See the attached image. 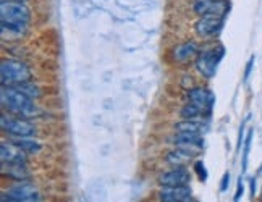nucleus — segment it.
<instances>
[{
    "instance_id": "obj_1",
    "label": "nucleus",
    "mask_w": 262,
    "mask_h": 202,
    "mask_svg": "<svg viewBox=\"0 0 262 202\" xmlns=\"http://www.w3.org/2000/svg\"><path fill=\"white\" fill-rule=\"evenodd\" d=\"M0 102H2V107L5 110H8V114L16 115L19 118H33L41 114V110L33 102V99L13 86H2Z\"/></svg>"
},
{
    "instance_id": "obj_2",
    "label": "nucleus",
    "mask_w": 262,
    "mask_h": 202,
    "mask_svg": "<svg viewBox=\"0 0 262 202\" xmlns=\"http://www.w3.org/2000/svg\"><path fill=\"white\" fill-rule=\"evenodd\" d=\"M31 21V12L23 4L13 2H2L0 5V25H2V33L10 31L13 34H21Z\"/></svg>"
},
{
    "instance_id": "obj_3",
    "label": "nucleus",
    "mask_w": 262,
    "mask_h": 202,
    "mask_svg": "<svg viewBox=\"0 0 262 202\" xmlns=\"http://www.w3.org/2000/svg\"><path fill=\"white\" fill-rule=\"evenodd\" d=\"M31 79V70L19 60H4L0 65V81L2 86H16Z\"/></svg>"
},
{
    "instance_id": "obj_4",
    "label": "nucleus",
    "mask_w": 262,
    "mask_h": 202,
    "mask_svg": "<svg viewBox=\"0 0 262 202\" xmlns=\"http://www.w3.org/2000/svg\"><path fill=\"white\" fill-rule=\"evenodd\" d=\"M224 55H225V49L222 46L201 52L196 58L198 72L204 78H214V75L217 72V66L220 63V60L224 58Z\"/></svg>"
},
{
    "instance_id": "obj_5",
    "label": "nucleus",
    "mask_w": 262,
    "mask_h": 202,
    "mask_svg": "<svg viewBox=\"0 0 262 202\" xmlns=\"http://www.w3.org/2000/svg\"><path fill=\"white\" fill-rule=\"evenodd\" d=\"M41 194L33 183H18L2 193L0 202H39Z\"/></svg>"
},
{
    "instance_id": "obj_6",
    "label": "nucleus",
    "mask_w": 262,
    "mask_h": 202,
    "mask_svg": "<svg viewBox=\"0 0 262 202\" xmlns=\"http://www.w3.org/2000/svg\"><path fill=\"white\" fill-rule=\"evenodd\" d=\"M0 126L5 131V133L12 134L15 138H29L34 134V125L29 123L26 118H15V117H8L2 115L0 117Z\"/></svg>"
},
{
    "instance_id": "obj_7",
    "label": "nucleus",
    "mask_w": 262,
    "mask_h": 202,
    "mask_svg": "<svg viewBox=\"0 0 262 202\" xmlns=\"http://www.w3.org/2000/svg\"><path fill=\"white\" fill-rule=\"evenodd\" d=\"M224 18H225V15H204V16H201L194 25L196 33L203 37H209V36L217 34L222 29V26H224Z\"/></svg>"
},
{
    "instance_id": "obj_8",
    "label": "nucleus",
    "mask_w": 262,
    "mask_h": 202,
    "mask_svg": "<svg viewBox=\"0 0 262 202\" xmlns=\"http://www.w3.org/2000/svg\"><path fill=\"white\" fill-rule=\"evenodd\" d=\"M175 146L180 149L188 150V152H198V150L203 149L204 146V139L201 136V133H189V131H177V134L173 138Z\"/></svg>"
},
{
    "instance_id": "obj_9",
    "label": "nucleus",
    "mask_w": 262,
    "mask_h": 202,
    "mask_svg": "<svg viewBox=\"0 0 262 202\" xmlns=\"http://www.w3.org/2000/svg\"><path fill=\"white\" fill-rule=\"evenodd\" d=\"M0 159L2 164H18V165H26V152L19 149L15 143H7L4 141L0 144Z\"/></svg>"
},
{
    "instance_id": "obj_10",
    "label": "nucleus",
    "mask_w": 262,
    "mask_h": 202,
    "mask_svg": "<svg viewBox=\"0 0 262 202\" xmlns=\"http://www.w3.org/2000/svg\"><path fill=\"white\" fill-rule=\"evenodd\" d=\"M188 97L193 104H196L198 107H201L204 110V112L209 115L212 112V107L215 104V97L214 94L210 93L209 89H204V87H193L188 91Z\"/></svg>"
},
{
    "instance_id": "obj_11",
    "label": "nucleus",
    "mask_w": 262,
    "mask_h": 202,
    "mask_svg": "<svg viewBox=\"0 0 262 202\" xmlns=\"http://www.w3.org/2000/svg\"><path fill=\"white\" fill-rule=\"evenodd\" d=\"M189 181H191V175L185 168H173L170 171H165L164 175H160L159 178V183L162 186L167 188H172V186H189Z\"/></svg>"
},
{
    "instance_id": "obj_12",
    "label": "nucleus",
    "mask_w": 262,
    "mask_h": 202,
    "mask_svg": "<svg viewBox=\"0 0 262 202\" xmlns=\"http://www.w3.org/2000/svg\"><path fill=\"white\" fill-rule=\"evenodd\" d=\"M193 10L199 15H225L228 5L222 0H194Z\"/></svg>"
},
{
    "instance_id": "obj_13",
    "label": "nucleus",
    "mask_w": 262,
    "mask_h": 202,
    "mask_svg": "<svg viewBox=\"0 0 262 202\" xmlns=\"http://www.w3.org/2000/svg\"><path fill=\"white\" fill-rule=\"evenodd\" d=\"M159 199L162 202H188L191 199L189 186H172L159 191Z\"/></svg>"
},
{
    "instance_id": "obj_14",
    "label": "nucleus",
    "mask_w": 262,
    "mask_h": 202,
    "mask_svg": "<svg viewBox=\"0 0 262 202\" xmlns=\"http://www.w3.org/2000/svg\"><path fill=\"white\" fill-rule=\"evenodd\" d=\"M198 54V46L194 42H185L175 47L173 57L177 62H186V60L193 58Z\"/></svg>"
},
{
    "instance_id": "obj_15",
    "label": "nucleus",
    "mask_w": 262,
    "mask_h": 202,
    "mask_svg": "<svg viewBox=\"0 0 262 202\" xmlns=\"http://www.w3.org/2000/svg\"><path fill=\"white\" fill-rule=\"evenodd\" d=\"M2 173L18 181H23L25 178H28V171L25 165H18V164H2Z\"/></svg>"
},
{
    "instance_id": "obj_16",
    "label": "nucleus",
    "mask_w": 262,
    "mask_h": 202,
    "mask_svg": "<svg viewBox=\"0 0 262 202\" xmlns=\"http://www.w3.org/2000/svg\"><path fill=\"white\" fill-rule=\"evenodd\" d=\"M191 157H193V154L188 152V150H183V149L178 147L177 150H173V152H170L167 155V160L170 162V164L177 165V167H183V165H186L188 162L191 160Z\"/></svg>"
},
{
    "instance_id": "obj_17",
    "label": "nucleus",
    "mask_w": 262,
    "mask_h": 202,
    "mask_svg": "<svg viewBox=\"0 0 262 202\" xmlns=\"http://www.w3.org/2000/svg\"><path fill=\"white\" fill-rule=\"evenodd\" d=\"M13 143L21 149V150H25L26 154H36V152H39L42 147H41V144L37 143V141H34V139H28V138H16Z\"/></svg>"
},
{
    "instance_id": "obj_18",
    "label": "nucleus",
    "mask_w": 262,
    "mask_h": 202,
    "mask_svg": "<svg viewBox=\"0 0 262 202\" xmlns=\"http://www.w3.org/2000/svg\"><path fill=\"white\" fill-rule=\"evenodd\" d=\"M175 129L177 131H189V133H201V131L204 129V125L198 123L194 120H183L175 125Z\"/></svg>"
},
{
    "instance_id": "obj_19",
    "label": "nucleus",
    "mask_w": 262,
    "mask_h": 202,
    "mask_svg": "<svg viewBox=\"0 0 262 202\" xmlns=\"http://www.w3.org/2000/svg\"><path fill=\"white\" fill-rule=\"evenodd\" d=\"M206 112L201 107H198L196 104H186L183 108H181V112H180V115L183 117L185 120H194V118H198V117H201V115H204ZM207 115V114H206Z\"/></svg>"
},
{
    "instance_id": "obj_20",
    "label": "nucleus",
    "mask_w": 262,
    "mask_h": 202,
    "mask_svg": "<svg viewBox=\"0 0 262 202\" xmlns=\"http://www.w3.org/2000/svg\"><path fill=\"white\" fill-rule=\"evenodd\" d=\"M13 87H16L18 91H21L23 94H26L28 97H31V99H34V97H39L41 94H39V89L36 87V86H33L31 83H21V84H16V86H13Z\"/></svg>"
},
{
    "instance_id": "obj_21",
    "label": "nucleus",
    "mask_w": 262,
    "mask_h": 202,
    "mask_svg": "<svg viewBox=\"0 0 262 202\" xmlns=\"http://www.w3.org/2000/svg\"><path fill=\"white\" fill-rule=\"evenodd\" d=\"M251 141H253V129L249 131L246 141H245V150H243V171L248 168V157H249V150H251Z\"/></svg>"
},
{
    "instance_id": "obj_22",
    "label": "nucleus",
    "mask_w": 262,
    "mask_h": 202,
    "mask_svg": "<svg viewBox=\"0 0 262 202\" xmlns=\"http://www.w3.org/2000/svg\"><path fill=\"white\" fill-rule=\"evenodd\" d=\"M194 171L198 173V178L201 179V181H206L207 179V170H206V165L203 164L201 160H198L196 164H194Z\"/></svg>"
},
{
    "instance_id": "obj_23",
    "label": "nucleus",
    "mask_w": 262,
    "mask_h": 202,
    "mask_svg": "<svg viewBox=\"0 0 262 202\" xmlns=\"http://www.w3.org/2000/svg\"><path fill=\"white\" fill-rule=\"evenodd\" d=\"M228 185H230V173H225L224 178H222V185H220L222 193H225V191L228 189Z\"/></svg>"
},
{
    "instance_id": "obj_24",
    "label": "nucleus",
    "mask_w": 262,
    "mask_h": 202,
    "mask_svg": "<svg viewBox=\"0 0 262 202\" xmlns=\"http://www.w3.org/2000/svg\"><path fill=\"white\" fill-rule=\"evenodd\" d=\"M243 196V181L241 178L238 179V188H236V194H235V202H239V197Z\"/></svg>"
},
{
    "instance_id": "obj_25",
    "label": "nucleus",
    "mask_w": 262,
    "mask_h": 202,
    "mask_svg": "<svg viewBox=\"0 0 262 202\" xmlns=\"http://www.w3.org/2000/svg\"><path fill=\"white\" fill-rule=\"evenodd\" d=\"M253 65H254V57H251L249 58V62H248V65H246V72H245V81L249 78V75H251V70H253Z\"/></svg>"
},
{
    "instance_id": "obj_26",
    "label": "nucleus",
    "mask_w": 262,
    "mask_h": 202,
    "mask_svg": "<svg viewBox=\"0 0 262 202\" xmlns=\"http://www.w3.org/2000/svg\"><path fill=\"white\" fill-rule=\"evenodd\" d=\"M243 133H245V123L239 128V138H238V149H241V144H243Z\"/></svg>"
},
{
    "instance_id": "obj_27",
    "label": "nucleus",
    "mask_w": 262,
    "mask_h": 202,
    "mask_svg": "<svg viewBox=\"0 0 262 202\" xmlns=\"http://www.w3.org/2000/svg\"><path fill=\"white\" fill-rule=\"evenodd\" d=\"M256 194V179H251V196L254 197Z\"/></svg>"
},
{
    "instance_id": "obj_28",
    "label": "nucleus",
    "mask_w": 262,
    "mask_h": 202,
    "mask_svg": "<svg viewBox=\"0 0 262 202\" xmlns=\"http://www.w3.org/2000/svg\"><path fill=\"white\" fill-rule=\"evenodd\" d=\"M2 2H13V4H23L25 0H2Z\"/></svg>"
},
{
    "instance_id": "obj_29",
    "label": "nucleus",
    "mask_w": 262,
    "mask_h": 202,
    "mask_svg": "<svg viewBox=\"0 0 262 202\" xmlns=\"http://www.w3.org/2000/svg\"><path fill=\"white\" fill-rule=\"evenodd\" d=\"M188 202H189V200H188Z\"/></svg>"
}]
</instances>
